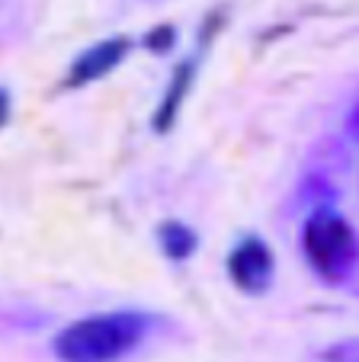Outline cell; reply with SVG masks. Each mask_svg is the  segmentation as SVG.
Wrapping results in <instances>:
<instances>
[{
    "instance_id": "obj_8",
    "label": "cell",
    "mask_w": 359,
    "mask_h": 362,
    "mask_svg": "<svg viewBox=\"0 0 359 362\" xmlns=\"http://www.w3.org/2000/svg\"><path fill=\"white\" fill-rule=\"evenodd\" d=\"M7 116H10V96L7 90H0V125L7 122Z\"/></svg>"
},
{
    "instance_id": "obj_6",
    "label": "cell",
    "mask_w": 359,
    "mask_h": 362,
    "mask_svg": "<svg viewBox=\"0 0 359 362\" xmlns=\"http://www.w3.org/2000/svg\"><path fill=\"white\" fill-rule=\"evenodd\" d=\"M190 71H193L190 64H183L180 74H176V87H170L167 100H164V106H161V116H157V125H161V129H167L170 119L176 116V106H180V100H183V90L190 87Z\"/></svg>"
},
{
    "instance_id": "obj_2",
    "label": "cell",
    "mask_w": 359,
    "mask_h": 362,
    "mask_svg": "<svg viewBox=\"0 0 359 362\" xmlns=\"http://www.w3.org/2000/svg\"><path fill=\"white\" fill-rule=\"evenodd\" d=\"M302 250L312 269L324 282H346L356 273V231L337 212L318 205L302 225Z\"/></svg>"
},
{
    "instance_id": "obj_7",
    "label": "cell",
    "mask_w": 359,
    "mask_h": 362,
    "mask_svg": "<svg viewBox=\"0 0 359 362\" xmlns=\"http://www.w3.org/2000/svg\"><path fill=\"white\" fill-rule=\"evenodd\" d=\"M148 45L154 48V52H164V48H170V45H173V29H170V26L154 29V35L148 39Z\"/></svg>"
},
{
    "instance_id": "obj_5",
    "label": "cell",
    "mask_w": 359,
    "mask_h": 362,
    "mask_svg": "<svg viewBox=\"0 0 359 362\" xmlns=\"http://www.w3.org/2000/svg\"><path fill=\"white\" fill-rule=\"evenodd\" d=\"M157 234H161V247H164V253H167L170 260H186L199 244L196 234H193L186 225H180V221H167V225H161Z\"/></svg>"
},
{
    "instance_id": "obj_3",
    "label": "cell",
    "mask_w": 359,
    "mask_h": 362,
    "mask_svg": "<svg viewBox=\"0 0 359 362\" xmlns=\"http://www.w3.org/2000/svg\"><path fill=\"white\" fill-rule=\"evenodd\" d=\"M228 276L241 292L260 295L273 282V253L260 238L237 240V247L228 253Z\"/></svg>"
},
{
    "instance_id": "obj_1",
    "label": "cell",
    "mask_w": 359,
    "mask_h": 362,
    "mask_svg": "<svg viewBox=\"0 0 359 362\" xmlns=\"http://www.w3.org/2000/svg\"><path fill=\"white\" fill-rule=\"evenodd\" d=\"M148 334V317L138 311H109L84 317L55 337V356L62 362H119Z\"/></svg>"
},
{
    "instance_id": "obj_4",
    "label": "cell",
    "mask_w": 359,
    "mask_h": 362,
    "mask_svg": "<svg viewBox=\"0 0 359 362\" xmlns=\"http://www.w3.org/2000/svg\"><path fill=\"white\" fill-rule=\"evenodd\" d=\"M125 52H129V39H106V42H100V45L87 48L74 62V68H71L68 83L71 87H84V83L100 81V77H106L115 64L122 62Z\"/></svg>"
}]
</instances>
